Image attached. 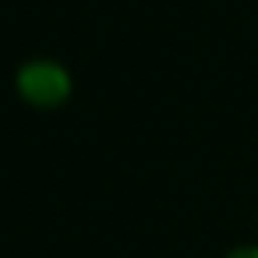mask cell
Returning a JSON list of instances; mask_svg holds the SVG:
<instances>
[{
  "label": "cell",
  "instance_id": "1",
  "mask_svg": "<svg viewBox=\"0 0 258 258\" xmlns=\"http://www.w3.org/2000/svg\"><path fill=\"white\" fill-rule=\"evenodd\" d=\"M71 71L60 64V60H46V57H36V60H25L18 71H15V92L22 103L36 106V110H57L71 99Z\"/></svg>",
  "mask_w": 258,
  "mask_h": 258
},
{
  "label": "cell",
  "instance_id": "2",
  "mask_svg": "<svg viewBox=\"0 0 258 258\" xmlns=\"http://www.w3.org/2000/svg\"><path fill=\"white\" fill-rule=\"evenodd\" d=\"M226 258H258V244H240V247L226 251Z\"/></svg>",
  "mask_w": 258,
  "mask_h": 258
}]
</instances>
